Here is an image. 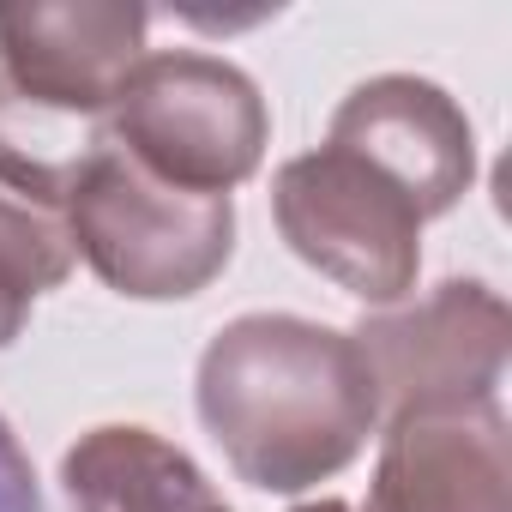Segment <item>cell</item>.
Here are the masks:
<instances>
[{
  "label": "cell",
  "instance_id": "6da1fadb",
  "mask_svg": "<svg viewBox=\"0 0 512 512\" xmlns=\"http://www.w3.org/2000/svg\"><path fill=\"white\" fill-rule=\"evenodd\" d=\"M199 422L247 488L302 494L350 470L380 398L350 332L302 314H241L199 356Z\"/></svg>",
  "mask_w": 512,
  "mask_h": 512
},
{
  "label": "cell",
  "instance_id": "7a4b0ae2",
  "mask_svg": "<svg viewBox=\"0 0 512 512\" xmlns=\"http://www.w3.org/2000/svg\"><path fill=\"white\" fill-rule=\"evenodd\" d=\"M67 229L73 253L127 302H187L235 253V205L211 193H181L121 157L109 139H91L67 163Z\"/></svg>",
  "mask_w": 512,
  "mask_h": 512
},
{
  "label": "cell",
  "instance_id": "3957f363",
  "mask_svg": "<svg viewBox=\"0 0 512 512\" xmlns=\"http://www.w3.org/2000/svg\"><path fill=\"white\" fill-rule=\"evenodd\" d=\"M103 139L181 193L229 199V187L260 175L272 115L260 85L235 61L199 49H163L127 73Z\"/></svg>",
  "mask_w": 512,
  "mask_h": 512
},
{
  "label": "cell",
  "instance_id": "277c9868",
  "mask_svg": "<svg viewBox=\"0 0 512 512\" xmlns=\"http://www.w3.org/2000/svg\"><path fill=\"white\" fill-rule=\"evenodd\" d=\"M272 217L296 260L332 278L344 296L392 308L416 290L428 217L368 157L332 139L290 157L272 181Z\"/></svg>",
  "mask_w": 512,
  "mask_h": 512
},
{
  "label": "cell",
  "instance_id": "5b68a950",
  "mask_svg": "<svg viewBox=\"0 0 512 512\" xmlns=\"http://www.w3.org/2000/svg\"><path fill=\"white\" fill-rule=\"evenodd\" d=\"M356 350L368 362L380 422L416 416V410H470L494 404L512 344L506 302L476 278H446L416 308H392L362 320Z\"/></svg>",
  "mask_w": 512,
  "mask_h": 512
},
{
  "label": "cell",
  "instance_id": "8992f818",
  "mask_svg": "<svg viewBox=\"0 0 512 512\" xmlns=\"http://www.w3.org/2000/svg\"><path fill=\"white\" fill-rule=\"evenodd\" d=\"M145 31L151 13L127 0H0V79L55 115H109Z\"/></svg>",
  "mask_w": 512,
  "mask_h": 512
},
{
  "label": "cell",
  "instance_id": "52a82bcc",
  "mask_svg": "<svg viewBox=\"0 0 512 512\" xmlns=\"http://www.w3.org/2000/svg\"><path fill=\"white\" fill-rule=\"evenodd\" d=\"M368 512H512V422L500 398L392 416Z\"/></svg>",
  "mask_w": 512,
  "mask_h": 512
},
{
  "label": "cell",
  "instance_id": "ba28073f",
  "mask_svg": "<svg viewBox=\"0 0 512 512\" xmlns=\"http://www.w3.org/2000/svg\"><path fill=\"white\" fill-rule=\"evenodd\" d=\"M326 139L392 175L422 217H446L476 181V133L464 109L416 73H380L356 85L338 103Z\"/></svg>",
  "mask_w": 512,
  "mask_h": 512
},
{
  "label": "cell",
  "instance_id": "9c48e42d",
  "mask_svg": "<svg viewBox=\"0 0 512 512\" xmlns=\"http://www.w3.org/2000/svg\"><path fill=\"white\" fill-rule=\"evenodd\" d=\"M73 512H235L205 470L139 422H103L61 458Z\"/></svg>",
  "mask_w": 512,
  "mask_h": 512
},
{
  "label": "cell",
  "instance_id": "30bf717a",
  "mask_svg": "<svg viewBox=\"0 0 512 512\" xmlns=\"http://www.w3.org/2000/svg\"><path fill=\"white\" fill-rule=\"evenodd\" d=\"M73 260L67 163H37L0 139V350L25 332L37 296L67 284Z\"/></svg>",
  "mask_w": 512,
  "mask_h": 512
},
{
  "label": "cell",
  "instance_id": "8fae6325",
  "mask_svg": "<svg viewBox=\"0 0 512 512\" xmlns=\"http://www.w3.org/2000/svg\"><path fill=\"white\" fill-rule=\"evenodd\" d=\"M0 512H43V494H37V470L13 434V422L0 416Z\"/></svg>",
  "mask_w": 512,
  "mask_h": 512
},
{
  "label": "cell",
  "instance_id": "7c38bea8",
  "mask_svg": "<svg viewBox=\"0 0 512 512\" xmlns=\"http://www.w3.org/2000/svg\"><path fill=\"white\" fill-rule=\"evenodd\" d=\"M296 512H350L344 500H308V506H296Z\"/></svg>",
  "mask_w": 512,
  "mask_h": 512
}]
</instances>
